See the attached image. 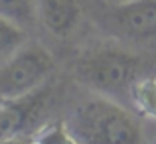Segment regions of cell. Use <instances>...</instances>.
Masks as SVG:
<instances>
[{
  "mask_svg": "<svg viewBox=\"0 0 156 144\" xmlns=\"http://www.w3.org/2000/svg\"><path fill=\"white\" fill-rule=\"evenodd\" d=\"M71 130L83 144H142V128L121 105L105 97H89L77 105Z\"/></svg>",
  "mask_w": 156,
  "mask_h": 144,
  "instance_id": "1",
  "label": "cell"
},
{
  "mask_svg": "<svg viewBox=\"0 0 156 144\" xmlns=\"http://www.w3.org/2000/svg\"><path fill=\"white\" fill-rule=\"evenodd\" d=\"M144 71V55H134L121 47H97L83 53L73 63L77 81L95 91H122Z\"/></svg>",
  "mask_w": 156,
  "mask_h": 144,
  "instance_id": "2",
  "label": "cell"
},
{
  "mask_svg": "<svg viewBox=\"0 0 156 144\" xmlns=\"http://www.w3.org/2000/svg\"><path fill=\"white\" fill-rule=\"evenodd\" d=\"M53 71V57L38 44L24 46L0 65V105L42 87Z\"/></svg>",
  "mask_w": 156,
  "mask_h": 144,
  "instance_id": "3",
  "label": "cell"
},
{
  "mask_svg": "<svg viewBox=\"0 0 156 144\" xmlns=\"http://www.w3.org/2000/svg\"><path fill=\"white\" fill-rule=\"evenodd\" d=\"M109 30L130 40L156 38V0H130L115 4L105 14Z\"/></svg>",
  "mask_w": 156,
  "mask_h": 144,
  "instance_id": "4",
  "label": "cell"
},
{
  "mask_svg": "<svg viewBox=\"0 0 156 144\" xmlns=\"http://www.w3.org/2000/svg\"><path fill=\"white\" fill-rule=\"evenodd\" d=\"M48 97H51V87L42 85L36 91L20 99L2 103V107H0V144L14 138L44 109Z\"/></svg>",
  "mask_w": 156,
  "mask_h": 144,
  "instance_id": "5",
  "label": "cell"
},
{
  "mask_svg": "<svg viewBox=\"0 0 156 144\" xmlns=\"http://www.w3.org/2000/svg\"><path fill=\"white\" fill-rule=\"evenodd\" d=\"M38 16L53 36H69L81 20V6L77 0H36Z\"/></svg>",
  "mask_w": 156,
  "mask_h": 144,
  "instance_id": "6",
  "label": "cell"
},
{
  "mask_svg": "<svg viewBox=\"0 0 156 144\" xmlns=\"http://www.w3.org/2000/svg\"><path fill=\"white\" fill-rule=\"evenodd\" d=\"M130 99L142 114L156 118V75L138 77L130 87Z\"/></svg>",
  "mask_w": 156,
  "mask_h": 144,
  "instance_id": "7",
  "label": "cell"
},
{
  "mask_svg": "<svg viewBox=\"0 0 156 144\" xmlns=\"http://www.w3.org/2000/svg\"><path fill=\"white\" fill-rule=\"evenodd\" d=\"M0 16L26 28L36 22L38 2L36 0H0Z\"/></svg>",
  "mask_w": 156,
  "mask_h": 144,
  "instance_id": "8",
  "label": "cell"
},
{
  "mask_svg": "<svg viewBox=\"0 0 156 144\" xmlns=\"http://www.w3.org/2000/svg\"><path fill=\"white\" fill-rule=\"evenodd\" d=\"M24 30L22 26L14 24L12 20L0 16V61L12 57L24 44Z\"/></svg>",
  "mask_w": 156,
  "mask_h": 144,
  "instance_id": "9",
  "label": "cell"
},
{
  "mask_svg": "<svg viewBox=\"0 0 156 144\" xmlns=\"http://www.w3.org/2000/svg\"><path fill=\"white\" fill-rule=\"evenodd\" d=\"M144 71L150 75H156V49L144 55Z\"/></svg>",
  "mask_w": 156,
  "mask_h": 144,
  "instance_id": "10",
  "label": "cell"
},
{
  "mask_svg": "<svg viewBox=\"0 0 156 144\" xmlns=\"http://www.w3.org/2000/svg\"><path fill=\"white\" fill-rule=\"evenodd\" d=\"M2 144H24V142L18 140V138H10V140H6V142H2Z\"/></svg>",
  "mask_w": 156,
  "mask_h": 144,
  "instance_id": "11",
  "label": "cell"
},
{
  "mask_svg": "<svg viewBox=\"0 0 156 144\" xmlns=\"http://www.w3.org/2000/svg\"><path fill=\"white\" fill-rule=\"evenodd\" d=\"M115 4H122V2H130V0H113Z\"/></svg>",
  "mask_w": 156,
  "mask_h": 144,
  "instance_id": "12",
  "label": "cell"
}]
</instances>
